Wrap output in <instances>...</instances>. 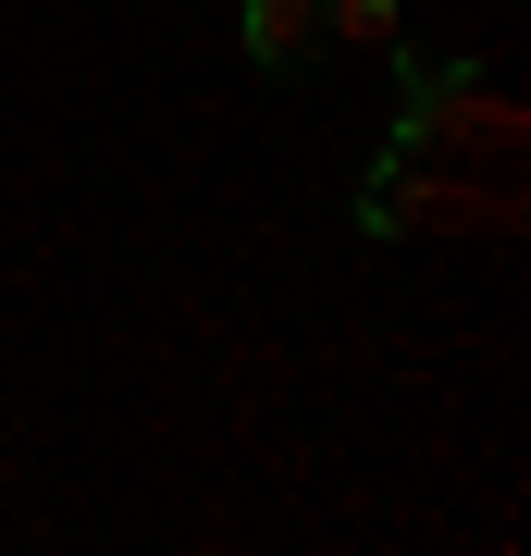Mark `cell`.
<instances>
[{
  "label": "cell",
  "mask_w": 531,
  "mask_h": 556,
  "mask_svg": "<svg viewBox=\"0 0 531 556\" xmlns=\"http://www.w3.org/2000/svg\"><path fill=\"white\" fill-rule=\"evenodd\" d=\"M470 223H507V199L482 186V161L457 149H383V174L358 186V236H470Z\"/></svg>",
  "instance_id": "obj_1"
},
{
  "label": "cell",
  "mask_w": 531,
  "mask_h": 556,
  "mask_svg": "<svg viewBox=\"0 0 531 556\" xmlns=\"http://www.w3.org/2000/svg\"><path fill=\"white\" fill-rule=\"evenodd\" d=\"M223 13H236L248 75H296V62L321 50V0H223Z\"/></svg>",
  "instance_id": "obj_2"
},
{
  "label": "cell",
  "mask_w": 531,
  "mask_h": 556,
  "mask_svg": "<svg viewBox=\"0 0 531 556\" xmlns=\"http://www.w3.org/2000/svg\"><path fill=\"white\" fill-rule=\"evenodd\" d=\"M321 38L358 50V62H383L395 38H408V0H321Z\"/></svg>",
  "instance_id": "obj_3"
}]
</instances>
